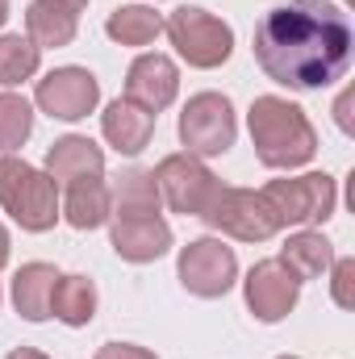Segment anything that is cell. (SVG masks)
<instances>
[{
	"instance_id": "30bf717a",
	"label": "cell",
	"mask_w": 355,
	"mask_h": 359,
	"mask_svg": "<svg viewBox=\"0 0 355 359\" xmlns=\"http://www.w3.org/2000/svg\"><path fill=\"white\" fill-rule=\"evenodd\" d=\"M34 100L42 113H51L59 121H80L100 104V84L88 67H55L46 80H38Z\"/></svg>"
},
{
	"instance_id": "8992f818",
	"label": "cell",
	"mask_w": 355,
	"mask_h": 359,
	"mask_svg": "<svg viewBox=\"0 0 355 359\" xmlns=\"http://www.w3.org/2000/svg\"><path fill=\"white\" fill-rule=\"evenodd\" d=\"M234 134H239V117H234L230 96H222V92L188 96V104L180 113V142L188 155H196V159L226 155L234 147Z\"/></svg>"
},
{
	"instance_id": "5bb4252c",
	"label": "cell",
	"mask_w": 355,
	"mask_h": 359,
	"mask_svg": "<svg viewBox=\"0 0 355 359\" xmlns=\"http://www.w3.org/2000/svg\"><path fill=\"white\" fill-rule=\"evenodd\" d=\"M100 134L117 155H142L155 134V113H147L134 100H113L100 113Z\"/></svg>"
},
{
	"instance_id": "6da1fadb",
	"label": "cell",
	"mask_w": 355,
	"mask_h": 359,
	"mask_svg": "<svg viewBox=\"0 0 355 359\" xmlns=\"http://www.w3.org/2000/svg\"><path fill=\"white\" fill-rule=\"evenodd\" d=\"M251 50L267 80L293 92H318L347 76L355 34L339 4L288 0L260 17Z\"/></svg>"
},
{
	"instance_id": "1f68e13d",
	"label": "cell",
	"mask_w": 355,
	"mask_h": 359,
	"mask_svg": "<svg viewBox=\"0 0 355 359\" xmlns=\"http://www.w3.org/2000/svg\"><path fill=\"white\" fill-rule=\"evenodd\" d=\"M276 359H297V355H276Z\"/></svg>"
},
{
	"instance_id": "7402d4cb",
	"label": "cell",
	"mask_w": 355,
	"mask_h": 359,
	"mask_svg": "<svg viewBox=\"0 0 355 359\" xmlns=\"http://www.w3.org/2000/svg\"><path fill=\"white\" fill-rule=\"evenodd\" d=\"M105 34L117 42V46H151L159 34H163V17L147 4H121L109 13L105 21Z\"/></svg>"
},
{
	"instance_id": "f546056e",
	"label": "cell",
	"mask_w": 355,
	"mask_h": 359,
	"mask_svg": "<svg viewBox=\"0 0 355 359\" xmlns=\"http://www.w3.org/2000/svg\"><path fill=\"white\" fill-rule=\"evenodd\" d=\"M55 4H63V8H72V13H80V8H84L88 0H55Z\"/></svg>"
},
{
	"instance_id": "cb8c5ba5",
	"label": "cell",
	"mask_w": 355,
	"mask_h": 359,
	"mask_svg": "<svg viewBox=\"0 0 355 359\" xmlns=\"http://www.w3.org/2000/svg\"><path fill=\"white\" fill-rule=\"evenodd\" d=\"M34 134V109L25 96L17 92H0V151L13 155L17 147H25V138Z\"/></svg>"
},
{
	"instance_id": "7c38bea8",
	"label": "cell",
	"mask_w": 355,
	"mask_h": 359,
	"mask_svg": "<svg viewBox=\"0 0 355 359\" xmlns=\"http://www.w3.org/2000/svg\"><path fill=\"white\" fill-rule=\"evenodd\" d=\"M180 92V67L168 55H138L126 72V100L142 104L147 113H159L176 100Z\"/></svg>"
},
{
	"instance_id": "52a82bcc",
	"label": "cell",
	"mask_w": 355,
	"mask_h": 359,
	"mask_svg": "<svg viewBox=\"0 0 355 359\" xmlns=\"http://www.w3.org/2000/svg\"><path fill=\"white\" fill-rule=\"evenodd\" d=\"M201 222H205L209 230H217V234L239 238V243H267V238L280 230L276 217L267 213V205H264L260 192H251V188H226V184H217V192H213V201L205 205Z\"/></svg>"
},
{
	"instance_id": "4316f807",
	"label": "cell",
	"mask_w": 355,
	"mask_h": 359,
	"mask_svg": "<svg viewBox=\"0 0 355 359\" xmlns=\"http://www.w3.org/2000/svg\"><path fill=\"white\" fill-rule=\"evenodd\" d=\"M351 100H355V92L347 88L339 100H335V121H339V130L343 134H355V121H351Z\"/></svg>"
},
{
	"instance_id": "44dd1931",
	"label": "cell",
	"mask_w": 355,
	"mask_h": 359,
	"mask_svg": "<svg viewBox=\"0 0 355 359\" xmlns=\"http://www.w3.org/2000/svg\"><path fill=\"white\" fill-rule=\"evenodd\" d=\"M51 318L63 326H88L96 318V284L88 276H59L51 292Z\"/></svg>"
},
{
	"instance_id": "ba28073f",
	"label": "cell",
	"mask_w": 355,
	"mask_h": 359,
	"mask_svg": "<svg viewBox=\"0 0 355 359\" xmlns=\"http://www.w3.org/2000/svg\"><path fill=\"white\" fill-rule=\"evenodd\" d=\"M176 276L180 284L192 292V297H226L239 280V259H234V247H226L222 238H192L176 259Z\"/></svg>"
},
{
	"instance_id": "3957f363",
	"label": "cell",
	"mask_w": 355,
	"mask_h": 359,
	"mask_svg": "<svg viewBox=\"0 0 355 359\" xmlns=\"http://www.w3.org/2000/svg\"><path fill=\"white\" fill-rule=\"evenodd\" d=\"M0 205L21 230L46 234L59 222V184L17 155H0Z\"/></svg>"
},
{
	"instance_id": "4fadbf2b",
	"label": "cell",
	"mask_w": 355,
	"mask_h": 359,
	"mask_svg": "<svg viewBox=\"0 0 355 359\" xmlns=\"http://www.w3.org/2000/svg\"><path fill=\"white\" fill-rule=\"evenodd\" d=\"M109 243L126 264H155L172 251V226L163 217H117Z\"/></svg>"
},
{
	"instance_id": "9a60e30c",
	"label": "cell",
	"mask_w": 355,
	"mask_h": 359,
	"mask_svg": "<svg viewBox=\"0 0 355 359\" xmlns=\"http://www.w3.org/2000/svg\"><path fill=\"white\" fill-rule=\"evenodd\" d=\"M105 172V151L84 138V134H67L59 142H51L46 151V176L55 184H76V180H88Z\"/></svg>"
},
{
	"instance_id": "ac0fdd59",
	"label": "cell",
	"mask_w": 355,
	"mask_h": 359,
	"mask_svg": "<svg viewBox=\"0 0 355 359\" xmlns=\"http://www.w3.org/2000/svg\"><path fill=\"white\" fill-rule=\"evenodd\" d=\"M59 271L51 264H21L13 276V305L25 322H46L51 318V292H55Z\"/></svg>"
},
{
	"instance_id": "d4e9b609",
	"label": "cell",
	"mask_w": 355,
	"mask_h": 359,
	"mask_svg": "<svg viewBox=\"0 0 355 359\" xmlns=\"http://www.w3.org/2000/svg\"><path fill=\"white\" fill-rule=\"evenodd\" d=\"M330 297L339 309H355V259L330 264Z\"/></svg>"
},
{
	"instance_id": "e0dca14e",
	"label": "cell",
	"mask_w": 355,
	"mask_h": 359,
	"mask_svg": "<svg viewBox=\"0 0 355 359\" xmlns=\"http://www.w3.org/2000/svg\"><path fill=\"white\" fill-rule=\"evenodd\" d=\"M109 205H113V217H159L163 196L147 168H126L109 188Z\"/></svg>"
},
{
	"instance_id": "7a4b0ae2",
	"label": "cell",
	"mask_w": 355,
	"mask_h": 359,
	"mask_svg": "<svg viewBox=\"0 0 355 359\" xmlns=\"http://www.w3.org/2000/svg\"><path fill=\"white\" fill-rule=\"evenodd\" d=\"M247 130H251L260 163L272 172L305 168L318 155V134H314L305 109L284 96H255L251 113H247Z\"/></svg>"
},
{
	"instance_id": "484cf974",
	"label": "cell",
	"mask_w": 355,
	"mask_h": 359,
	"mask_svg": "<svg viewBox=\"0 0 355 359\" xmlns=\"http://www.w3.org/2000/svg\"><path fill=\"white\" fill-rule=\"evenodd\" d=\"M96 359H159L155 351H147V347H134V343H105Z\"/></svg>"
},
{
	"instance_id": "5b68a950",
	"label": "cell",
	"mask_w": 355,
	"mask_h": 359,
	"mask_svg": "<svg viewBox=\"0 0 355 359\" xmlns=\"http://www.w3.org/2000/svg\"><path fill=\"white\" fill-rule=\"evenodd\" d=\"M163 34L172 38V46H176L180 59H184L188 67H201V72L222 67V63L230 59V50H234V29H230L222 17H213V13H205V8H196V4L176 8V13L163 21Z\"/></svg>"
},
{
	"instance_id": "83f0119b",
	"label": "cell",
	"mask_w": 355,
	"mask_h": 359,
	"mask_svg": "<svg viewBox=\"0 0 355 359\" xmlns=\"http://www.w3.org/2000/svg\"><path fill=\"white\" fill-rule=\"evenodd\" d=\"M4 359H51V355H42V351H34V347H17V351H8Z\"/></svg>"
},
{
	"instance_id": "603a6c76",
	"label": "cell",
	"mask_w": 355,
	"mask_h": 359,
	"mask_svg": "<svg viewBox=\"0 0 355 359\" xmlns=\"http://www.w3.org/2000/svg\"><path fill=\"white\" fill-rule=\"evenodd\" d=\"M38 59H42V50H38L29 38H21V34H0V84H4V88L29 80V76L38 72Z\"/></svg>"
},
{
	"instance_id": "2e32d148",
	"label": "cell",
	"mask_w": 355,
	"mask_h": 359,
	"mask_svg": "<svg viewBox=\"0 0 355 359\" xmlns=\"http://www.w3.org/2000/svg\"><path fill=\"white\" fill-rule=\"evenodd\" d=\"M76 29H80V13L55 4V0H29L25 4V38L46 50V46H72L76 42Z\"/></svg>"
},
{
	"instance_id": "d6986e66",
	"label": "cell",
	"mask_w": 355,
	"mask_h": 359,
	"mask_svg": "<svg viewBox=\"0 0 355 359\" xmlns=\"http://www.w3.org/2000/svg\"><path fill=\"white\" fill-rule=\"evenodd\" d=\"M67 226L76 230H96L113 217V205H109V184L100 176H88V180H76L67 184V201H63V213Z\"/></svg>"
},
{
	"instance_id": "4dcf8cb0",
	"label": "cell",
	"mask_w": 355,
	"mask_h": 359,
	"mask_svg": "<svg viewBox=\"0 0 355 359\" xmlns=\"http://www.w3.org/2000/svg\"><path fill=\"white\" fill-rule=\"evenodd\" d=\"M8 21V0H0V25Z\"/></svg>"
},
{
	"instance_id": "ffe728a7",
	"label": "cell",
	"mask_w": 355,
	"mask_h": 359,
	"mask_svg": "<svg viewBox=\"0 0 355 359\" xmlns=\"http://www.w3.org/2000/svg\"><path fill=\"white\" fill-rule=\"evenodd\" d=\"M280 264L293 271L297 280H318L322 271H330V264H335V247H330V238L322 230H297L284 243Z\"/></svg>"
},
{
	"instance_id": "f1b7e54d",
	"label": "cell",
	"mask_w": 355,
	"mask_h": 359,
	"mask_svg": "<svg viewBox=\"0 0 355 359\" xmlns=\"http://www.w3.org/2000/svg\"><path fill=\"white\" fill-rule=\"evenodd\" d=\"M4 264H8V230L0 226V268H4Z\"/></svg>"
},
{
	"instance_id": "8fae6325",
	"label": "cell",
	"mask_w": 355,
	"mask_h": 359,
	"mask_svg": "<svg viewBox=\"0 0 355 359\" xmlns=\"http://www.w3.org/2000/svg\"><path fill=\"white\" fill-rule=\"evenodd\" d=\"M243 297H247V309L260 322H280V318H288L297 309L301 280L280 259H260L255 268L247 271V280H243Z\"/></svg>"
},
{
	"instance_id": "277c9868",
	"label": "cell",
	"mask_w": 355,
	"mask_h": 359,
	"mask_svg": "<svg viewBox=\"0 0 355 359\" xmlns=\"http://www.w3.org/2000/svg\"><path fill=\"white\" fill-rule=\"evenodd\" d=\"M267 213L276 217V226H322L335 205H339V188H335V176L326 172H305V176L293 180H272L264 192Z\"/></svg>"
},
{
	"instance_id": "9c48e42d",
	"label": "cell",
	"mask_w": 355,
	"mask_h": 359,
	"mask_svg": "<svg viewBox=\"0 0 355 359\" xmlns=\"http://www.w3.org/2000/svg\"><path fill=\"white\" fill-rule=\"evenodd\" d=\"M151 176L159 184L163 205H168L172 213H184V217H201L205 205H209L213 192H217V176H213L196 155H188V151L168 155Z\"/></svg>"
}]
</instances>
